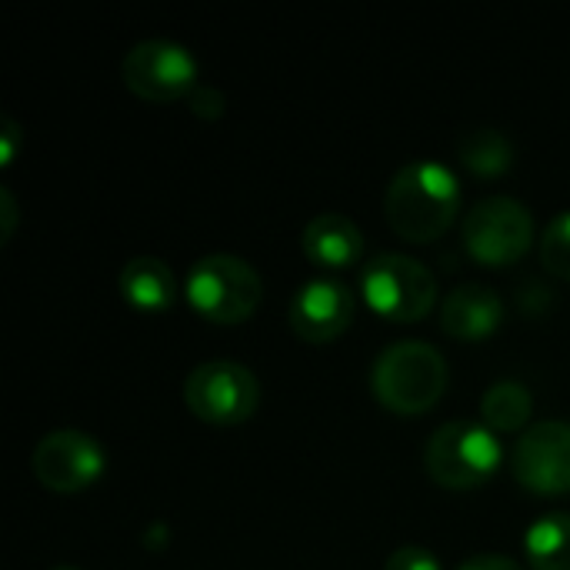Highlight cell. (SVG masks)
<instances>
[{
    "label": "cell",
    "mask_w": 570,
    "mask_h": 570,
    "mask_svg": "<svg viewBox=\"0 0 570 570\" xmlns=\"http://www.w3.org/2000/svg\"><path fill=\"white\" fill-rule=\"evenodd\" d=\"M461 210V184L451 167L438 160L404 164L384 197L387 224L397 237L411 244H431L444 237Z\"/></svg>",
    "instance_id": "cell-1"
},
{
    "label": "cell",
    "mask_w": 570,
    "mask_h": 570,
    "mask_svg": "<svg viewBox=\"0 0 570 570\" xmlns=\"http://www.w3.org/2000/svg\"><path fill=\"white\" fill-rule=\"evenodd\" d=\"M371 391L381 407L394 414H428L448 391V361L424 341H397L377 354L371 367Z\"/></svg>",
    "instance_id": "cell-2"
},
{
    "label": "cell",
    "mask_w": 570,
    "mask_h": 570,
    "mask_svg": "<svg viewBox=\"0 0 570 570\" xmlns=\"http://www.w3.org/2000/svg\"><path fill=\"white\" fill-rule=\"evenodd\" d=\"M184 294L197 317L230 327L254 317L264 297V281L244 257L207 254L190 267Z\"/></svg>",
    "instance_id": "cell-3"
},
{
    "label": "cell",
    "mask_w": 570,
    "mask_h": 570,
    "mask_svg": "<svg viewBox=\"0 0 570 570\" xmlns=\"http://www.w3.org/2000/svg\"><path fill=\"white\" fill-rule=\"evenodd\" d=\"M504 461L501 441L491 428L451 421L438 428L424 448V468L434 484L448 491H471L488 484Z\"/></svg>",
    "instance_id": "cell-4"
},
{
    "label": "cell",
    "mask_w": 570,
    "mask_h": 570,
    "mask_svg": "<svg viewBox=\"0 0 570 570\" xmlns=\"http://www.w3.org/2000/svg\"><path fill=\"white\" fill-rule=\"evenodd\" d=\"M361 291L367 307L391 324H417L431 314L438 301L434 274L407 254H377L361 274Z\"/></svg>",
    "instance_id": "cell-5"
},
{
    "label": "cell",
    "mask_w": 570,
    "mask_h": 570,
    "mask_svg": "<svg viewBox=\"0 0 570 570\" xmlns=\"http://www.w3.org/2000/svg\"><path fill=\"white\" fill-rule=\"evenodd\" d=\"M184 404L197 421L210 428H237L254 417L261 404V381L244 364L207 361L187 374Z\"/></svg>",
    "instance_id": "cell-6"
},
{
    "label": "cell",
    "mask_w": 570,
    "mask_h": 570,
    "mask_svg": "<svg viewBox=\"0 0 570 570\" xmlns=\"http://www.w3.org/2000/svg\"><path fill=\"white\" fill-rule=\"evenodd\" d=\"M464 247L484 267L518 264L534 247V217L514 197H484L464 217Z\"/></svg>",
    "instance_id": "cell-7"
},
{
    "label": "cell",
    "mask_w": 570,
    "mask_h": 570,
    "mask_svg": "<svg viewBox=\"0 0 570 570\" xmlns=\"http://www.w3.org/2000/svg\"><path fill=\"white\" fill-rule=\"evenodd\" d=\"M124 87L147 104H170L197 90V60L174 40H140L127 50Z\"/></svg>",
    "instance_id": "cell-8"
},
{
    "label": "cell",
    "mask_w": 570,
    "mask_h": 570,
    "mask_svg": "<svg viewBox=\"0 0 570 570\" xmlns=\"http://www.w3.org/2000/svg\"><path fill=\"white\" fill-rule=\"evenodd\" d=\"M514 481L541 498H558L570 491V424L541 421L521 434L511 451Z\"/></svg>",
    "instance_id": "cell-9"
},
{
    "label": "cell",
    "mask_w": 570,
    "mask_h": 570,
    "mask_svg": "<svg viewBox=\"0 0 570 570\" xmlns=\"http://www.w3.org/2000/svg\"><path fill=\"white\" fill-rule=\"evenodd\" d=\"M30 464H33L37 481L47 491L77 494V491H87L90 484L100 481V474L107 468V454L90 434L63 428V431H50L33 448Z\"/></svg>",
    "instance_id": "cell-10"
},
{
    "label": "cell",
    "mask_w": 570,
    "mask_h": 570,
    "mask_svg": "<svg viewBox=\"0 0 570 570\" xmlns=\"http://www.w3.org/2000/svg\"><path fill=\"white\" fill-rule=\"evenodd\" d=\"M354 311H357V304H354V294L347 284L317 277V281H307L294 294L287 317H291V331L301 341L331 344L354 324Z\"/></svg>",
    "instance_id": "cell-11"
},
{
    "label": "cell",
    "mask_w": 570,
    "mask_h": 570,
    "mask_svg": "<svg viewBox=\"0 0 570 570\" xmlns=\"http://www.w3.org/2000/svg\"><path fill=\"white\" fill-rule=\"evenodd\" d=\"M504 321V301L481 284H461L444 297L441 327L454 341H484Z\"/></svg>",
    "instance_id": "cell-12"
},
{
    "label": "cell",
    "mask_w": 570,
    "mask_h": 570,
    "mask_svg": "<svg viewBox=\"0 0 570 570\" xmlns=\"http://www.w3.org/2000/svg\"><path fill=\"white\" fill-rule=\"evenodd\" d=\"M301 247H304V254H307V261L314 267L347 271L364 257V234L351 217H344L337 210H327V214H317L304 227Z\"/></svg>",
    "instance_id": "cell-13"
},
{
    "label": "cell",
    "mask_w": 570,
    "mask_h": 570,
    "mask_svg": "<svg viewBox=\"0 0 570 570\" xmlns=\"http://www.w3.org/2000/svg\"><path fill=\"white\" fill-rule=\"evenodd\" d=\"M120 294L140 314H160L177 301V277L160 257H134L120 271Z\"/></svg>",
    "instance_id": "cell-14"
},
{
    "label": "cell",
    "mask_w": 570,
    "mask_h": 570,
    "mask_svg": "<svg viewBox=\"0 0 570 570\" xmlns=\"http://www.w3.org/2000/svg\"><path fill=\"white\" fill-rule=\"evenodd\" d=\"M524 554L531 570H570V514L538 518L524 534Z\"/></svg>",
    "instance_id": "cell-15"
},
{
    "label": "cell",
    "mask_w": 570,
    "mask_h": 570,
    "mask_svg": "<svg viewBox=\"0 0 570 570\" xmlns=\"http://www.w3.org/2000/svg\"><path fill=\"white\" fill-rule=\"evenodd\" d=\"M534 414V397L524 384L518 381H498L484 401H481V417L484 428H491L494 434H514L524 431L528 421Z\"/></svg>",
    "instance_id": "cell-16"
},
{
    "label": "cell",
    "mask_w": 570,
    "mask_h": 570,
    "mask_svg": "<svg viewBox=\"0 0 570 570\" xmlns=\"http://www.w3.org/2000/svg\"><path fill=\"white\" fill-rule=\"evenodd\" d=\"M458 157L478 177H501L514 164V144L501 130L481 127L458 140Z\"/></svg>",
    "instance_id": "cell-17"
},
{
    "label": "cell",
    "mask_w": 570,
    "mask_h": 570,
    "mask_svg": "<svg viewBox=\"0 0 570 570\" xmlns=\"http://www.w3.org/2000/svg\"><path fill=\"white\" fill-rule=\"evenodd\" d=\"M541 264L554 277L570 281V210L558 214L541 234Z\"/></svg>",
    "instance_id": "cell-18"
},
{
    "label": "cell",
    "mask_w": 570,
    "mask_h": 570,
    "mask_svg": "<svg viewBox=\"0 0 570 570\" xmlns=\"http://www.w3.org/2000/svg\"><path fill=\"white\" fill-rule=\"evenodd\" d=\"M384 570H441V561L424 548H401L387 558Z\"/></svg>",
    "instance_id": "cell-19"
},
{
    "label": "cell",
    "mask_w": 570,
    "mask_h": 570,
    "mask_svg": "<svg viewBox=\"0 0 570 570\" xmlns=\"http://www.w3.org/2000/svg\"><path fill=\"white\" fill-rule=\"evenodd\" d=\"M23 144V130H20V124L13 120V117H3L0 120V164L7 167V164H13V157H17V147Z\"/></svg>",
    "instance_id": "cell-20"
},
{
    "label": "cell",
    "mask_w": 570,
    "mask_h": 570,
    "mask_svg": "<svg viewBox=\"0 0 570 570\" xmlns=\"http://www.w3.org/2000/svg\"><path fill=\"white\" fill-rule=\"evenodd\" d=\"M190 104H194V114L197 117H220L224 114V97L214 87H197L190 94Z\"/></svg>",
    "instance_id": "cell-21"
},
{
    "label": "cell",
    "mask_w": 570,
    "mask_h": 570,
    "mask_svg": "<svg viewBox=\"0 0 570 570\" xmlns=\"http://www.w3.org/2000/svg\"><path fill=\"white\" fill-rule=\"evenodd\" d=\"M458 570H524L518 561L511 558H501V554H478V558H468Z\"/></svg>",
    "instance_id": "cell-22"
},
{
    "label": "cell",
    "mask_w": 570,
    "mask_h": 570,
    "mask_svg": "<svg viewBox=\"0 0 570 570\" xmlns=\"http://www.w3.org/2000/svg\"><path fill=\"white\" fill-rule=\"evenodd\" d=\"M0 237H3V244L13 237V227H17V200H13V194L7 190V187H0Z\"/></svg>",
    "instance_id": "cell-23"
},
{
    "label": "cell",
    "mask_w": 570,
    "mask_h": 570,
    "mask_svg": "<svg viewBox=\"0 0 570 570\" xmlns=\"http://www.w3.org/2000/svg\"><path fill=\"white\" fill-rule=\"evenodd\" d=\"M50 570H77V568H70V564H60V568H50Z\"/></svg>",
    "instance_id": "cell-24"
}]
</instances>
